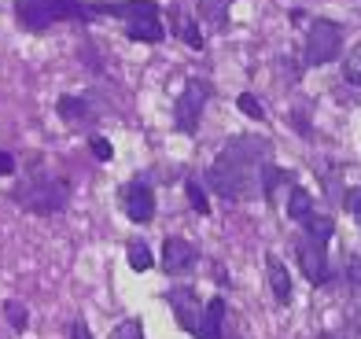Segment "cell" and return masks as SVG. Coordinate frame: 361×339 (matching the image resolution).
<instances>
[{"mask_svg": "<svg viewBox=\"0 0 361 339\" xmlns=\"http://www.w3.org/2000/svg\"><path fill=\"white\" fill-rule=\"evenodd\" d=\"M207 96L210 89L203 85V78H188L185 82V92H180V100H177V129L180 133H195L200 129V115H203V107H207Z\"/></svg>", "mask_w": 361, "mask_h": 339, "instance_id": "4", "label": "cell"}, {"mask_svg": "<svg viewBox=\"0 0 361 339\" xmlns=\"http://www.w3.org/2000/svg\"><path fill=\"white\" fill-rule=\"evenodd\" d=\"M236 107H240V111H243V115H247V118H255V122H262V118H266V111H262V104L255 100L251 92H243L240 100H236Z\"/></svg>", "mask_w": 361, "mask_h": 339, "instance_id": "24", "label": "cell"}, {"mask_svg": "<svg viewBox=\"0 0 361 339\" xmlns=\"http://www.w3.org/2000/svg\"><path fill=\"white\" fill-rule=\"evenodd\" d=\"M122 207H126L129 221H137V225L155 218V196H152V188H147L144 177H137V181H129L122 188Z\"/></svg>", "mask_w": 361, "mask_h": 339, "instance_id": "6", "label": "cell"}, {"mask_svg": "<svg viewBox=\"0 0 361 339\" xmlns=\"http://www.w3.org/2000/svg\"><path fill=\"white\" fill-rule=\"evenodd\" d=\"M185 192H188V203H192V211L207 218V214H210V203H207V192H203V185L195 181V177H188V181H185Z\"/></svg>", "mask_w": 361, "mask_h": 339, "instance_id": "20", "label": "cell"}, {"mask_svg": "<svg viewBox=\"0 0 361 339\" xmlns=\"http://www.w3.org/2000/svg\"><path fill=\"white\" fill-rule=\"evenodd\" d=\"M111 339H144V328H140V321H122V325H114L111 328Z\"/></svg>", "mask_w": 361, "mask_h": 339, "instance_id": "23", "label": "cell"}, {"mask_svg": "<svg viewBox=\"0 0 361 339\" xmlns=\"http://www.w3.org/2000/svg\"><path fill=\"white\" fill-rule=\"evenodd\" d=\"M302 229H306L310 240L328 244V240H332V233H336V221H332V218H321V214H306V218H302Z\"/></svg>", "mask_w": 361, "mask_h": 339, "instance_id": "16", "label": "cell"}, {"mask_svg": "<svg viewBox=\"0 0 361 339\" xmlns=\"http://www.w3.org/2000/svg\"><path fill=\"white\" fill-rule=\"evenodd\" d=\"M347 211L357 218V225H361V188H350L347 192Z\"/></svg>", "mask_w": 361, "mask_h": 339, "instance_id": "25", "label": "cell"}, {"mask_svg": "<svg viewBox=\"0 0 361 339\" xmlns=\"http://www.w3.org/2000/svg\"><path fill=\"white\" fill-rule=\"evenodd\" d=\"M266 269H269V288H273L276 302L288 306V302H291V273L284 269V262H281L276 254H269V258H266Z\"/></svg>", "mask_w": 361, "mask_h": 339, "instance_id": "11", "label": "cell"}, {"mask_svg": "<svg viewBox=\"0 0 361 339\" xmlns=\"http://www.w3.org/2000/svg\"><path fill=\"white\" fill-rule=\"evenodd\" d=\"M221 321H225V302L221 299H210L203 306V317L200 325H195V339H221Z\"/></svg>", "mask_w": 361, "mask_h": 339, "instance_id": "10", "label": "cell"}, {"mask_svg": "<svg viewBox=\"0 0 361 339\" xmlns=\"http://www.w3.org/2000/svg\"><path fill=\"white\" fill-rule=\"evenodd\" d=\"M170 306H173L177 325L185 332H195V325H200V317H203V302L195 299L188 288H180V292H170Z\"/></svg>", "mask_w": 361, "mask_h": 339, "instance_id": "9", "label": "cell"}, {"mask_svg": "<svg viewBox=\"0 0 361 339\" xmlns=\"http://www.w3.org/2000/svg\"><path fill=\"white\" fill-rule=\"evenodd\" d=\"M126 34L133 37V41H147V44H159L162 41V23L159 19H133V23H126Z\"/></svg>", "mask_w": 361, "mask_h": 339, "instance_id": "14", "label": "cell"}, {"mask_svg": "<svg viewBox=\"0 0 361 339\" xmlns=\"http://www.w3.org/2000/svg\"><path fill=\"white\" fill-rule=\"evenodd\" d=\"M89 144H92L96 159H104V163H107V159H111V144H107L104 137H89Z\"/></svg>", "mask_w": 361, "mask_h": 339, "instance_id": "26", "label": "cell"}, {"mask_svg": "<svg viewBox=\"0 0 361 339\" xmlns=\"http://www.w3.org/2000/svg\"><path fill=\"white\" fill-rule=\"evenodd\" d=\"M8 173H15V159L8 152H0V177H8Z\"/></svg>", "mask_w": 361, "mask_h": 339, "instance_id": "29", "label": "cell"}, {"mask_svg": "<svg viewBox=\"0 0 361 339\" xmlns=\"http://www.w3.org/2000/svg\"><path fill=\"white\" fill-rule=\"evenodd\" d=\"M347 277H350V284L361 288V258H350V262H347Z\"/></svg>", "mask_w": 361, "mask_h": 339, "instance_id": "28", "label": "cell"}, {"mask_svg": "<svg viewBox=\"0 0 361 339\" xmlns=\"http://www.w3.org/2000/svg\"><path fill=\"white\" fill-rule=\"evenodd\" d=\"M288 214L295 221H302L306 214H314V196L306 188H291V199H288Z\"/></svg>", "mask_w": 361, "mask_h": 339, "instance_id": "17", "label": "cell"}, {"mask_svg": "<svg viewBox=\"0 0 361 339\" xmlns=\"http://www.w3.org/2000/svg\"><path fill=\"white\" fill-rule=\"evenodd\" d=\"M195 11H200V23H207L214 34L228 26V0H195Z\"/></svg>", "mask_w": 361, "mask_h": 339, "instance_id": "12", "label": "cell"}, {"mask_svg": "<svg viewBox=\"0 0 361 339\" xmlns=\"http://www.w3.org/2000/svg\"><path fill=\"white\" fill-rule=\"evenodd\" d=\"M343 78H347V85H361V41L343 59Z\"/></svg>", "mask_w": 361, "mask_h": 339, "instance_id": "19", "label": "cell"}, {"mask_svg": "<svg viewBox=\"0 0 361 339\" xmlns=\"http://www.w3.org/2000/svg\"><path fill=\"white\" fill-rule=\"evenodd\" d=\"M129 266H133L137 273H144V269L155 266V258H152V251H147L144 240H133V244H129Z\"/></svg>", "mask_w": 361, "mask_h": 339, "instance_id": "21", "label": "cell"}, {"mask_svg": "<svg viewBox=\"0 0 361 339\" xmlns=\"http://www.w3.org/2000/svg\"><path fill=\"white\" fill-rule=\"evenodd\" d=\"M347 339H361V310L347 317Z\"/></svg>", "mask_w": 361, "mask_h": 339, "instance_id": "27", "label": "cell"}, {"mask_svg": "<svg viewBox=\"0 0 361 339\" xmlns=\"http://www.w3.org/2000/svg\"><path fill=\"white\" fill-rule=\"evenodd\" d=\"M67 181H41V185H30L19 192V203L30 207L34 214H56L67 207Z\"/></svg>", "mask_w": 361, "mask_h": 339, "instance_id": "5", "label": "cell"}, {"mask_svg": "<svg viewBox=\"0 0 361 339\" xmlns=\"http://www.w3.org/2000/svg\"><path fill=\"white\" fill-rule=\"evenodd\" d=\"M192 266H195V247L188 240L170 236L166 244H162V269H166L170 277H177V273H188Z\"/></svg>", "mask_w": 361, "mask_h": 339, "instance_id": "8", "label": "cell"}, {"mask_svg": "<svg viewBox=\"0 0 361 339\" xmlns=\"http://www.w3.org/2000/svg\"><path fill=\"white\" fill-rule=\"evenodd\" d=\"M221 339H236V335H225V332H221Z\"/></svg>", "mask_w": 361, "mask_h": 339, "instance_id": "32", "label": "cell"}, {"mask_svg": "<svg viewBox=\"0 0 361 339\" xmlns=\"http://www.w3.org/2000/svg\"><path fill=\"white\" fill-rule=\"evenodd\" d=\"M15 19L26 30H48L56 19H81V4L74 0H15Z\"/></svg>", "mask_w": 361, "mask_h": 339, "instance_id": "2", "label": "cell"}, {"mask_svg": "<svg viewBox=\"0 0 361 339\" xmlns=\"http://www.w3.org/2000/svg\"><path fill=\"white\" fill-rule=\"evenodd\" d=\"M251 170L255 166H247V163H236V159H228V155H218L214 166H210V173H207V185L214 188L218 196H225V199H247L255 192Z\"/></svg>", "mask_w": 361, "mask_h": 339, "instance_id": "1", "label": "cell"}, {"mask_svg": "<svg viewBox=\"0 0 361 339\" xmlns=\"http://www.w3.org/2000/svg\"><path fill=\"white\" fill-rule=\"evenodd\" d=\"M317 339H339V335H332V332H324V335H317Z\"/></svg>", "mask_w": 361, "mask_h": 339, "instance_id": "31", "label": "cell"}, {"mask_svg": "<svg viewBox=\"0 0 361 339\" xmlns=\"http://www.w3.org/2000/svg\"><path fill=\"white\" fill-rule=\"evenodd\" d=\"M173 34H180V37H185V44H188V48H195V52L203 48L200 19H185V15H180L177 8H173Z\"/></svg>", "mask_w": 361, "mask_h": 339, "instance_id": "15", "label": "cell"}, {"mask_svg": "<svg viewBox=\"0 0 361 339\" xmlns=\"http://www.w3.org/2000/svg\"><path fill=\"white\" fill-rule=\"evenodd\" d=\"M56 111H59V118H63V122H71V125H81V122H89V118H92V111H89V104L81 100V96H59Z\"/></svg>", "mask_w": 361, "mask_h": 339, "instance_id": "13", "label": "cell"}, {"mask_svg": "<svg viewBox=\"0 0 361 339\" xmlns=\"http://www.w3.org/2000/svg\"><path fill=\"white\" fill-rule=\"evenodd\" d=\"M71 335H74V339H89V325H85V321H74Z\"/></svg>", "mask_w": 361, "mask_h": 339, "instance_id": "30", "label": "cell"}, {"mask_svg": "<svg viewBox=\"0 0 361 339\" xmlns=\"http://www.w3.org/2000/svg\"><path fill=\"white\" fill-rule=\"evenodd\" d=\"M4 314H8V325H11L15 332H23V328H26V321H30V317H26V306H23L19 299H8V302H4Z\"/></svg>", "mask_w": 361, "mask_h": 339, "instance_id": "22", "label": "cell"}, {"mask_svg": "<svg viewBox=\"0 0 361 339\" xmlns=\"http://www.w3.org/2000/svg\"><path fill=\"white\" fill-rule=\"evenodd\" d=\"M295 251H299V266H302V273L310 277V284H328V254H324V244L302 236Z\"/></svg>", "mask_w": 361, "mask_h": 339, "instance_id": "7", "label": "cell"}, {"mask_svg": "<svg viewBox=\"0 0 361 339\" xmlns=\"http://www.w3.org/2000/svg\"><path fill=\"white\" fill-rule=\"evenodd\" d=\"M343 48V30L332 23V19H314L310 23V34H306V52L302 59L310 67H324V63H332Z\"/></svg>", "mask_w": 361, "mask_h": 339, "instance_id": "3", "label": "cell"}, {"mask_svg": "<svg viewBox=\"0 0 361 339\" xmlns=\"http://www.w3.org/2000/svg\"><path fill=\"white\" fill-rule=\"evenodd\" d=\"M284 181H291V173H284L281 166H262V196L266 199H273L276 196V185H284Z\"/></svg>", "mask_w": 361, "mask_h": 339, "instance_id": "18", "label": "cell"}]
</instances>
